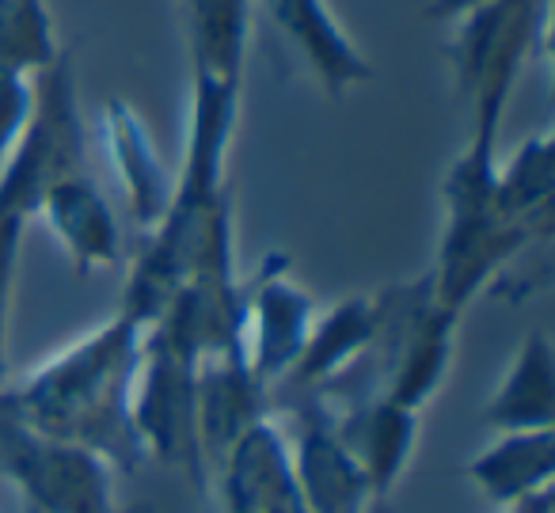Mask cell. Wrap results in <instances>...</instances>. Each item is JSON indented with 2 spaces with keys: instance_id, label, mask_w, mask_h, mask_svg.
Returning a JSON list of instances; mask_svg holds the SVG:
<instances>
[{
  "instance_id": "cell-1",
  "label": "cell",
  "mask_w": 555,
  "mask_h": 513,
  "mask_svg": "<svg viewBox=\"0 0 555 513\" xmlns=\"http://www.w3.org/2000/svg\"><path fill=\"white\" fill-rule=\"evenodd\" d=\"M145 331V323L118 308L16 384H4L0 403L35 434L100 452L115 472H133L149 460L133 426V384Z\"/></svg>"
},
{
  "instance_id": "cell-2",
  "label": "cell",
  "mask_w": 555,
  "mask_h": 513,
  "mask_svg": "<svg viewBox=\"0 0 555 513\" xmlns=\"http://www.w3.org/2000/svg\"><path fill=\"white\" fill-rule=\"evenodd\" d=\"M499 145H468L449 164L441 202H446V229L438 240V259L430 267V293L438 305L464 316L506 267H514L540 236L506 221L494 194Z\"/></svg>"
},
{
  "instance_id": "cell-3",
  "label": "cell",
  "mask_w": 555,
  "mask_h": 513,
  "mask_svg": "<svg viewBox=\"0 0 555 513\" xmlns=\"http://www.w3.org/2000/svg\"><path fill=\"white\" fill-rule=\"evenodd\" d=\"M547 16L552 0H483L456 20L449 57L456 92L472 107L468 141L499 145L517 77L547 39Z\"/></svg>"
},
{
  "instance_id": "cell-4",
  "label": "cell",
  "mask_w": 555,
  "mask_h": 513,
  "mask_svg": "<svg viewBox=\"0 0 555 513\" xmlns=\"http://www.w3.org/2000/svg\"><path fill=\"white\" fill-rule=\"evenodd\" d=\"M0 475L27 513H126L115 502V464L100 452L35 434L0 403Z\"/></svg>"
},
{
  "instance_id": "cell-5",
  "label": "cell",
  "mask_w": 555,
  "mask_h": 513,
  "mask_svg": "<svg viewBox=\"0 0 555 513\" xmlns=\"http://www.w3.org/2000/svg\"><path fill=\"white\" fill-rule=\"evenodd\" d=\"M312 320H317V300L294 282L289 255H262L255 274L244 282V335H240V346H244L251 373L267 388H274L301 358Z\"/></svg>"
},
{
  "instance_id": "cell-6",
  "label": "cell",
  "mask_w": 555,
  "mask_h": 513,
  "mask_svg": "<svg viewBox=\"0 0 555 513\" xmlns=\"http://www.w3.org/2000/svg\"><path fill=\"white\" fill-rule=\"evenodd\" d=\"M388 312H392V285L380 293H354V297L332 305L327 312H317L301 358L270 388V411H274V403H286V399L312 396V392L327 388L335 376L354 369L385 331Z\"/></svg>"
},
{
  "instance_id": "cell-7",
  "label": "cell",
  "mask_w": 555,
  "mask_h": 513,
  "mask_svg": "<svg viewBox=\"0 0 555 513\" xmlns=\"http://www.w3.org/2000/svg\"><path fill=\"white\" fill-rule=\"evenodd\" d=\"M282 407L297 419V437L289 452H294V472L309 513H373L377 505H388L373 498L358 460L335 434V419L327 407H320L309 396L286 399L274 411Z\"/></svg>"
},
{
  "instance_id": "cell-8",
  "label": "cell",
  "mask_w": 555,
  "mask_h": 513,
  "mask_svg": "<svg viewBox=\"0 0 555 513\" xmlns=\"http://www.w3.org/2000/svg\"><path fill=\"white\" fill-rule=\"evenodd\" d=\"M229 513H309L294 452L274 414L247 426L214 467Z\"/></svg>"
},
{
  "instance_id": "cell-9",
  "label": "cell",
  "mask_w": 555,
  "mask_h": 513,
  "mask_svg": "<svg viewBox=\"0 0 555 513\" xmlns=\"http://www.w3.org/2000/svg\"><path fill=\"white\" fill-rule=\"evenodd\" d=\"M35 221L47 225V232L62 244L80 274L111 270L122 262V229L88 164L62 171L42 191Z\"/></svg>"
},
{
  "instance_id": "cell-10",
  "label": "cell",
  "mask_w": 555,
  "mask_h": 513,
  "mask_svg": "<svg viewBox=\"0 0 555 513\" xmlns=\"http://www.w3.org/2000/svg\"><path fill=\"white\" fill-rule=\"evenodd\" d=\"M259 4L270 16V24L286 35L289 47L305 57L317 85L332 100H343V95H350L354 88H365L377 77L370 57L339 27L327 0H259Z\"/></svg>"
},
{
  "instance_id": "cell-11",
  "label": "cell",
  "mask_w": 555,
  "mask_h": 513,
  "mask_svg": "<svg viewBox=\"0 0 555 513\" xmlns=\"http://www.w3.org/2000/svg\"><path fill=\"white\" fill-rule=\"evenodd\" d=\"M100 130L107 161L115 164V176L122 183L133 229H138V236L153 232L176 202V171L160 161L145 118L126 100H107Z\"/></svg>"
},
{
  "instance_id": "cell-12",
  "label": "cell",
  "mask_w": 555,
  "mask_h": 513,
  "mask_svg": "<svg viewBox=\"0 0 555 513\" xmlns=\"http://www.w3.org/2000/svg\"><path fill=\"white\" fill-rule=\"evenodd\" d=\"M332 419H335V434L343 437L350 457L362 467L373 498L388 502L418 449L423 414L388 403V399H365V403L350 407L343 414H332Z\"/></svg>"
},
{
  "instance_id": "cell-13",
  "label": "cell",
  "mask_w": 555,
  "mask_h": 513,
  "mask_svg": "<svg viewBox=\"0 0 555 513\" xmlns=\"http://www.w3.org/2000/svg\"><path fill=\"white\" fill-rule=\"evenodd\" d=\"M555 346L547 331H532L509 358L494 396L483 407V422L494 434L517 429H555Z\"/></svg>"
},
{
  "instance_id": "cell-14",
  "label": "cell",
  "mask_w": 555,
  "mask_h": 513,
  "mask_svg": "<svg viewBox=\"0 0 555 513\" xmlns=\"http://www.w3.org/2000/svg\"><path fill=\"white\" fill-rule=\"evenodd\" d=\"M468 479L483 490L487 502L509 505L555 490V429H517L499 434L468 464Z\"/></svg>"
},
{
  "instance_id": "cell-15",
  "label": "cell",
  "mask_w": 555,
  "mask_h": 513,
  "mask_svg": "<svg viewBox=\"0 0 555 513\" xmlns=\"http://www.w3.org/2000/svg\"><path fill=\"white\" fill-rule=\"evenodd\" d=\"M191 77L244 80L251 0H183Z\"/></svg>"
},
{
  "instance_id": "cell-16",
  "label": "cell",
  "mask_w": 555,
  "mask_h": 513,
  "mask_svg": "<svg viewBox=\"0 0 555 513\" xmlns=\"http://www.w3.org/2000/svg\"><path fill=\"white\" fill-rule=\"evenodd\" d=\"M494 194L506 221L532 236H552V194H555V149L547 133H537L514 149L494 171Z\"/></svg>"
},
{
  "instance_id": "cell-17",
  "label": "cell",
  "mask_w": 555,
  "mask_h": 513,
  "mask_svg": "<svg viewBox=\"0 0 555 513\" xmlns=\"http://www.w3.org/2000/svg\"><path fill=\"white\" fill-rule=\"evenodd\" d=\"M47 0H0V77H42L62 62Z\"/></svg>"
},
{
  "instance_id": "cell-18",
  "label": "cell",
  "mask_w": 555,
  "mask_h": 513,
  "mask_svg": "<svg viewBox=\"0 0 555 513\" xmlns=\"http://www.w3.org/2000/svg\"><path fill=\"white\" fill-rule=\"evenodd\" d=\"M27 225L31 217L16 206L0 202V388L9 384V316H12V290H16L20 252H24Z\"/></svg>"
},
{
  "instance_id": "cell-19",
  "label": "cell",
  "mask_w": 555,
  "mask_h": 513,
  "mask_svg": "<svg viewBox=\"0 0 555 513\" xmlns=\"http://www.w3.org/2000/svg\"><path fill=\"white\" fill-rule=\"evenodd\" d=\"M35 115V80L31 77H0V164L27 133Z\"/></svg>"
},
{
  "instance_id": "cell-20",
  "label": "cell",
  "mask_w": 555,
  "mask_h": 513,
  "mask_svg": "<svg viewBox=\"0 0 555 513\" xmlns=\"http://www.w3.org/2000/svg\"><path fill=\"white\" fill-rule=\"evenodd\" d=\"M476 4H483V0H430L426 4V20H461Z\"/></svg>"
},
{
  "instance_id": "cell-21",
  "label": "cell",
  "mask_w": 555,
  "mask_h": 513,
  "mask_svg": "<svg viewBox=\"0 0 555 513\" xmlns=\"http://www.w3.org/2000/svg\"><path fill=\"white\" fill-rule=\"evenodd\" d=\"M502 513H555V490H544V495L509 505V510H502Z\"/></svg>"
}]
</instances>
